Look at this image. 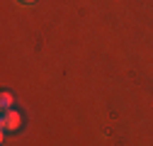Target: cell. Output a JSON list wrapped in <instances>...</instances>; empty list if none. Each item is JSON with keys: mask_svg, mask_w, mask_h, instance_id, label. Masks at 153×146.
Segmentation results:
<instances>
[{"mask_svg": "<svg viewBox=\"0 0 153 146\" xmlns=\"http://www.w3.org/2000/svg\"><path fill=\"white\" fill-rule=\"evenodd\" d=\"M20 124H22V117H20V112H17L15 107L0 112V129H3V134L17 132V127H20Z\"/></svg>", "mask_w": 153, "mask_h": 146, "instance_id": "obj_1", "label": "cell"}, {"mask_svg": "<svg viewBox=\"0 0 153 146\" xmlns=\"http://www.w3.org/2000/svg\"><path fill=\"white\" fill-rule=\"evenodd\" d=\"M12 107V93H3V98H0V110H10Z\"/></svg>", "mask_w": 153, "mask_h": 146, "instance_id": "obj_2", "label": "cell"}, {"mask_svg": "<svg viewBox=\"0 0 153 146\" xmlns=\"http://www.w3.org/2000/svg\"><path fill=\"white\" fill-rule=\"evenodd\" d=\"M15 3H20L25 7H32V5H36V0H15Z\"/></svg>", "mask_w": 153, "mask_h": 146, "instance_id": "obj_3", "label": "cell"}]
</instances>
